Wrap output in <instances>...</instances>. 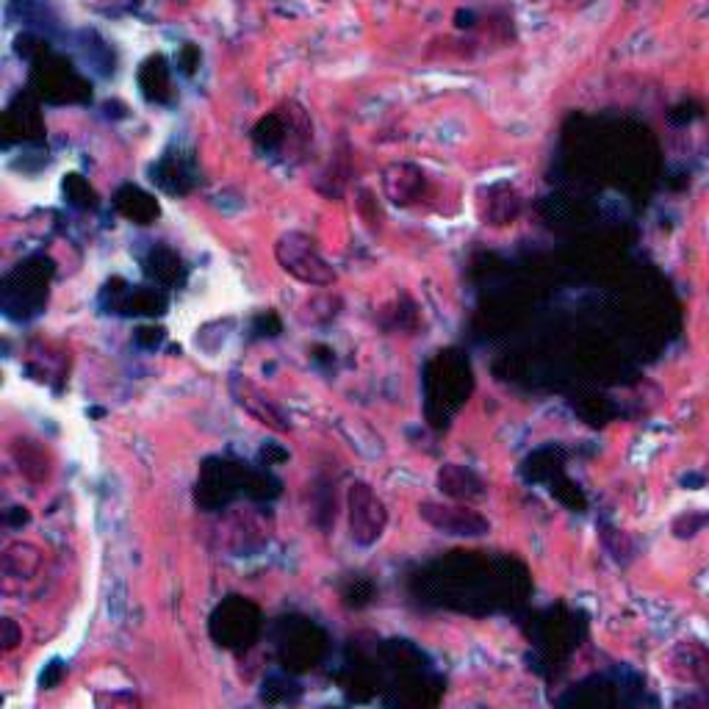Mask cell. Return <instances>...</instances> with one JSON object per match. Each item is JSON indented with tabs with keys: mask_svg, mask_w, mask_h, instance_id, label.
I'll return each mask as SVG.
<instances>
[{
	"mask_svg": "<svg viewBox=\"0 0 709 709\" xmlns=\"http://www.w3.org/2000/svg\"><path fill=\"white\" fill-rule=\"evenodd\" d=\"M288 133H291V122L286 120V114L275 111V114H266L258 125L253 127V142L258 144L266 153H277L282 144L288 142Z\"/></svg>",
	"mask_w": 709,
	"mask_h": 709,
	"instance_id": "cell-18",
	"label": "cell"
},
{
	"mask_svg": "<svg viewBox=\"0 0 709 709\" xmlns=\"http://www.w3.org/2000/svg\"><path fill=\"white\" fill-rule=\"evenodd\" d=\"M249 469L227 458H208L197 476V504L203 510H219L230 504L247 487Z\"/></svg>",
	"mask_w": 709,
	"mask_h": 709,
	"instance_id": "cell-6",
	"label": "cell"
},
{
	"mask_svg": "<svg viewBox=\"0 0 709 709\" xmlns=\"http://www.w3.org/2000/svg\"><path fill=\"white\" fill-rule=\"evenodd\" d=\"M61 676H64V662H61V659H53V662L44 665L42 676H39V685H42V690H53V687L61 681Z\"/></svg>",
	"mask_w": 709,
	"mask_h": 709,
	"instance_id": "cell-28",
	"label": "cell"
},
{
	"mask_svg": "<svg viewBox=\"0 0 709 709\" xmlns=\"http://www.w3.org/2000/svg\"><path fill=\"white\" fill-rule=\"evenodd\" d=\"M260 460H264L266 465H275V463H282V460H288V452H282V449L277 446H266L264 452H260Z\"/></svg>",
	"mask_w": 709,
	"mask_h": 709,
	"instance_id": "cell-30",
	"label": "cell"
},
{
	"mask_svg": "<svg viewBox=\"0 0 709 709\" xmlns=\"http://www.w3.org/2000/svg\"><path fill=\"white\" fill-rule=\"evenodd\" d=\"M114 208L125 216L133 225H153L161 216V205L153 194H147L144 188L125 183V186L116 188L114 194Z\"/></svg>",
	"mask_w": 709,
	"mask_h": 709,
	"instance_id": "cell-14",
	"label": "cell"
},
{
	"mask_svg": "<svg viewBox=\"0 0 709 709\" xmlns=\"http://www.w3.org/2000/svg\"><path fill=\"white\" fill-rule=\"evenodd\" d=\"M81 39H83V53H86V59L92 61V64H97L103 75L114 72V53H111L109 44H105L94 31H83Z\"/></svg>",
	"mask_w": 709,
	"mask_h": 709,
	"instance_id": "cell-23",
	"label": "cell"
},
{
	"mask_svg": "<svg viewBox=\"0 0 709 709\" xmlns=\"http://www.w3.org/2000/svg\"><path fill=\"white\" fill-rule=\"evenodd\" d=\"M0 629H3V640H0V643H3L6 651H11V648H14L17 643L22 640V631L17 629V624L11 618H6L3 624H0Z\"/></svg>",
	"mask_w": 709,
	"mask_h": 709,
	"instance_id": "cell-29",
	"label": "cell"
},
{
	"mask_svg": "<svg viewBox=\"0 0 709 709\" xmlns=\"http://www.w3.org/2000/svg\"><path fill=\"white\" fill-rule=\"evenodd\" d=\"M280 487H282V482L277 480V476L271 474V471L249 469L247 487H244V496L255 499V502H271V499L280 496Z\"/></svg>",
	"mask_w": 709,
	"mask_h": 709,
	"instance_id": "cell-20",
	"label": "cell"
},
{
	"mask_svg": "<svg viewBox=\"0 0 709 709\" xmlns=\"http://www.w3.org/2000/svg\"><path fill=\"white\" fill-rule=\"evenodd\" d=\"M299 685L297 681L286 679V676H269L264 681V690H260V698L266 703H294L299 698Z\"/></svg>",
	"mask_w": 709,
	"mask_h": 709,
	"instance_id": "cell-22",
	"label": "cell"
},
{
	"mask_svg": "<svg viewBox=\"0 0 709 709\" xmlns=\"http://www.w3.org/2000/svg\"><path fill=\"white\" fill-rule=\"evenodd\" d=\"M6 521H9V524H28V513H25V510L17 507L14 515H11V513L6 515Z\"/></svg>",
	"mask_w": 709,
	"mask_h": 709,
	"instance_id": "cell-32",
	"label": "cell"
},
{
	"mask_svg": "<svg viewBox=\"0 0 709 709\" xmlns=\"http://www.w3.org/2000/svg\"><path fill=\"white\" fill-rule=\"evenodd\" d=\"M144 266V275L161 288H181L188 277V266L181 255L175 253L172 247L166 244H155L142 260Z\"/></svg>",
	"mask_w": 709,
	"mask_h": 709,
	"instance_id": "cell-12",
	"label": "cell"
},
{
	"mask_svg": "<svg viewBox=\"0 0 709 709\" xmlns=\"http://www.w3.org/2000/svg\"><path fill=\"white\" fill-rule=\"evenodd\" d=\"M424 172L410 164H393L382 175V188H386L388 199L393 205L415 203L421 197V192H424Z\"/></svg>",
	"mask_w": 709,
	"mask_h": 709,
	"instance_id": "cell-15",
	"label": "cell"
},
{
	"mask_svg": "<svg viewBox=\"0 0 709 709\" xmlns=\"http://www.w3.org/2000/svg\"><path fill=\"white\" fill-rule=\"evenodd\" d=\"M275 255L277 264L282 266V271L297 277L299 282H308V286H332V282H336L332 266L321 258L314 238L305 236V233H282V236L277 238Z\"/></svg>",
	"mask_w": 709,
	"mask_h": 709,
	"instance_id": "cell-5",
	"label": "cell"
},
{
	"mask_svg": "<svg viewBox=\"0 0 709 709\" xmlns=\"http://www.w3.org/2000/svg\"><path fill=\"white\" fill-rule=\"evenodd\" d=\"M280 330H282V325H280V319H277L275 310H266V314H258L253 319V332L258 338H275Z\"/></svg>",
	"mask_w": 709,
	"mask_h": 709,
	"instance_id": "cell-24",
	"label": "cell"
},
{
	"mask_svg": "<svg viewBox=\"0 0 709 709\" xmlns=\"http://www.w3.org/2000/svg\"><path fill=\"white\" fill-rule=\"evenodd\" d=\"M150 181L172 197H183L194 188V169L183 155H164L150 166Z\"/></svg>",
	"mask_w": 709,
	"mask_h": 709,
	"instance_id": "cell-13",
	"label": "cell"
},
{
	"mask_svg": "<svg viewBox=\"0 0 709 709\" xmlns=\"http://www.w3.org/2000/svg\"><path fill=\"white\" fill-rule=\"evenodd\" d=\"M31 92L39 100L53 105L66 103H92V83L64 59V55L44 50L39 59L31 61Z\"/></svg>",
	"mask_w": 709,
	"mask_h": 709,
	"instance_id": "cell-2",
	"label": "cell"
},
{
	"mask_svg": "<svg viewBox=\"0 0 709 709\" xmlns=\"http://www.w3.org/2000/svg\"><path fill=\"white\" fill-rule=\"evenodd\" d=\"M419 515L430 526H435L443 535H460V537H480L491 530L485 515L476 510L463 507V504H441V502H421Z\"/></svg>",
	"mask_w": 709,
	"mask_h": 709,
	"instance_id": "cell-9",
	"label": "cell"
},
{
	"mask_svg": "<svg viewBox=\"0 0 709 709\" xmlns=\"http://www.w3.org/2000/svg\"><path fill=\"white\" fill-rule=\"evenodd\" d=\"M208 629L216 646L247 651L260 635V609L244 596H227L210 615Z\"/></svg>",
	"mask_w": 709,
	"mask_h": 709,
	"instance_id": "cell-4",
	"label": "cell"
},
{
	"mask_svg": "<svg viewBox=\"0 0 709 709\" xmlns=\"http://www.w3.org/2000/svg\"><path fill=\"white\" fill-rule=\"evenodd\" d=\"M371 596H374V590H371L369 582L358 579L352 582L349 587H343V602L349 604V607H363V604L371 602Z\"/></svg>",
	"mask_w": 709,
	"mask_h": 709,
	"instance_id": "cell-27",
	"label": "cell"
},
{
	"mask_svg": "<svg viewBox=\"0 0 709 709\" xmlns=\"http://www.w3.org/2000/svg\"><path fill=\"white\" fill-rule=\"evenodd\" d=\"M164 338H166V330L155 325H144L133 332V341H136L142 349H158L161 343H164Z\"/></svg>",
	"mask_w": 709,
	"mask_h": 709,
	"instance_id": "cell-25",
	"label": "cell"
},
{
	"mask_svg": "<svg viewBox=\"0 0 709 709\" xmlns=\"http://www.w3.org/2000/svg\"><path fill=\"white\" fill-rule=\"evenodd\" d=\"M327 651L325 631L308 618H282L277 626V659L288 674L314 668Z\"/></svg>",
	"mask_w": 709,
	"mask_h": 709,
	"instance_id": "cell-3",
	"label": "cell"
},
{
	"mask_svg": "<svg viewBox=\"0 0 709 709\" xmlns=\"http://www.w3.org/2000/svg\"><path fill=\"white\" fill-rule=\"evenodd\" d=\"M438 485H441L443 493L454 499H474L485 493V485H482L480 476L474 471L463 469V465H443L441 474H438Z\"/></svg>",
	"mask_w": 709,
	"mask_h": 709,
	"instance_id": "cell-17",
	"label": "cell"
},
{
	"mask_svg": "<svg viewBox=\"0 0 709 709\" xmlns=\"http://www.w3.org/2000/svg\"><path fill=\"white\" fill-rule=\"evenodd\" d=\"M138 92L147 103H169L172 100V72L161 53L147 55L138 66Z\"/></svg>",
	"mask_w": 709,
	"mask_h": 709,
	"instance_id": "cell-16",
	"label": "cell"
},
{
	"mask_svg": "<svg viewBox=\"0 0 709 709\" xmlns=\"http://www.w3.org/2000/svg\"><path fill=\"white\" fill-rule=\"evenodd\" d=\"M3 131L6 142L17 138V142H42L44 122L39 114V105L31 94H17L9 103L3 114Z\"/></svg>",
	"mask_w": 709,
	"mask_h": 709,
	"instance_id": "cell-11",
	"label": "cell"
},
{
	"mask_svg": "<svg viewBox=\"0 0 709 709\" xmlns=\"http://www.w3.org/2000/svg\"><path fill=\"white\" fill-rule=\"evenodd\" d=\"M518 210H521L518 194H515L510 186H504L502 197L487 199L485 219L491 222V225H507V222H513L515 216H518Z\"/></svg>",
	"mask_w": 709,
	"mask_h": 709,
	"instance_id": "cell-21",
	"label": "cell"
},
{
	"mask_svg": "<svg viewBox=\"0 0 709 709\" xmlns=\"http://www.w3.org/2000/svg\"><path fill=\"white\" fill-rule=\"evenodd\" d=\"M55 264L48 255H33L22 260L3 280V310L11 319H31L48 302V286Z\"/></svg>",
	"mask_w": 709,
	"mask_h": 709,
	"instance_id": "cell-1",
	"label": "cell"
},
{
	"mask_svg": "<svg viewBox=\"0 0 709 709\" xmlns=\"http://www.w3.org/2000/svg\"><path fill=\"white\" fill-rule=\"evenodd\" d=\"M476 22L480 20H476V14L471 9H460L458 14H454V25L458 28H474Z\"/></svg>",
	"mask_w": 709,
	"mask_h": 709,
	"instance_id": "cell-31",
	"label": "cell"
},
{
	"mask_svg": "<svg viewBox=\"0 0 709 709\" xmlns=\"http://www.w3.org/2000/svg\"><path fill=\"white\" fill-rule=\"evenodd\" d=\"M100 305L105 310H114L122 316H164L169 308V297L164 294V288L155 286H127L125 280L114 277L103 286L100 294Z\"/></svg>",
	"mask_w": 709,
	"mask_h": 709,
	"instance_id": "cell-7",
	"label": "cell"
},
{
	"mask_svg": "<svg viewBox=\"0 0 709 709\" xmlns=\"http://www.w3.org/2000/svg\"><path fill=\"white\" fill-rule=\"evenodd\" d=\"M386 521L388 513L382 499L363 482L352 485V491H349V532H352V541L360 543V546H371L386 530Z\"/></svg>",
	"mask_w": 709,
	"mask_h": 709,
	"instance_id": "cell-8",
	"label": "cell"
},
{
	"mask_svg": "<svg viewBox=\"0 0 709 709\" xmlns=\"http://www.w3.org/2000/svg\"><path fill=\"white\" fill-rule=\"evenodd\" d=\"M668 670L685 685L709 690V648L698 640H681L668 651Z\"/></svg>",
	"mask_w": 709,
	"mask_h": 709,
	"instance_id": "cell-10",
	"label": "cell"
},
{
	"mask_svg": "<svg viewBox=\"0 0 709 709\" xmlns=\"http://www.w3.org/2000/svg\"><path fill=\"white\" fill-rule=\"evenodd\" d=\"M61 192H64L66 203H70L72 208H81V210H94V208H97V192H94V188L89 186L86 177L78 175V172H70V175H64V183H61Z\"/></svg>",
	"mask_w": 709,
	"mask_h": 709,
	"instance_id": "cell-19",
	"label": "cell"
},
{
	"mask_svg": "<svg viewBox=\"0 0 709 709\" xmlns=\"http://www.w3.org/2000/svg\"><path fill=\"white\" fill-rule=\"evenodd\" d=\"M199 59H203V55H199L197 44L186 42L181 50H177L175 64H177V70L183 72V75H194V72H197V66H199Z\"/></svg>",
	"mask_w": 709,
	"mask_h": 709,
	"instance_id": "cell-26",
	"label": "cell"
}]
</instances>
